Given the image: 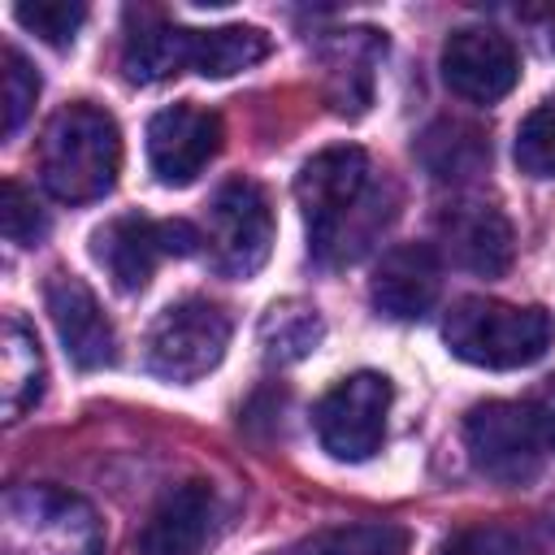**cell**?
Listing matches in <instances>:
<instances>
[{
	"label": "cell",
	"instance_id": "6da1fadb",
	"mask_svg": "<svg viewBox=\"0 0 555 555\" xmlns=\"http://www.w3.org/2000/svg\"><path fill=\"white\" fill-rule=\"evenodd\" d=\"M295 199L304 208L308 247L330 269L356 264L399 208V191L356 143H334L308 156L295 173Z\"/></svg>",
	"mask_w": 555,
	"mask_h": 555
},
{
	"label": "cell",
	"instance_id": "7a4b0ae2",
	"mask_svg": "<svg viewBox=\"0 0 555 555\" xmlns=\"http://www.w3.org/2000/svg\"><path fill=\"white\" fill-rule=\"evenodd\" d=\"M464 447L481 477L499 486L533 481L555 455V377L525 399H486L468 408Z\"/></svg>",
	"mask_w": 555,
	"mask_h": 555
},
{
	"label": "cell",
	"instance_id": "3957f363",
	"mask_svg": "<svg viewBox=\"0 0 555 555\" xmlns=\"http://www.w3.org/2000/svg\"><path fill=\"white\" fill-rule=\"evenodd\" d=\"M121 173V130L100 104H65L48 117L39 139V178L65 204H91L113 191Z\"/></svg>",
	"mask_w": 555,
	"mask_h": 555
},
{
	"label": "cell",
	"instance_id": "277c9868",
	"mask_svg": "<svg viewBox=\"0 0 555 555\" xmlns=\"http://www.w3.org/2000/svg\"><path fill=\"white\" fill-rule=\"evenodd\" d=\"M451 356L477 369H525L555 343V317L546 308H520L486 295L455 299L442 321Z\"/></svg>",
	"mask_w": 555,
	"mask_h": 555
},
{
	"label": "cell",
	"instance_id": "5b68a950",
	"mask_svg": "<svg viewBox=\"0 0 555 555\" xmlns=\"http://www.w3.org/2000/svg\"><path fill=\"white\" fill-rule=\"evenodd\" d=\"M4 555H104L95 507L61 486H13L0 507Z\"/></svg>",
	"mask_w": 555,
	"mask_h": 555
},
{
	"label": "cell",
	"instance_id": "8992f818",
	"mask_svg": "<svg viewBox=\"0 0 555 555\" xmlns=\"http://www.w3.org/2000/svg\"><path fill=\"white\" fill-rule=\"evenodd\" d=\"M230 347V317L204 295H186L147 325L143 364L160 382H195L221 364Z\"/></svg>",
	"mask_w": 555,
	"mask_h": 555
},
{
	"label": "cell",
	"instance_id": "52a82bcc",
	"mask_svg": "<svg viewBox=\"0 0 555 555\" xmlns=\"http://www.w3.org/2000/svg\"><path fill=\"white\" fill-rule=\"evenodd\" d=\"M208 260L221 278H251L273 251V204L260 182L230 178L208 199Z\"/></svg>",
	"mask_w": 555,
	"mask_h": 555
},
{
	"label": "cell",
	"instance_id": "ba28073f",
	"mask_svg": "<svg viewBox=\"0 0 555 555\" xmlns=\"http://www.w3.org/2000/svg\"><path fill=\"white\" fill-rule=\"evenodd\" d=\"M199 243H204V234L182 217L152 221L139 212H126V217L104 221L91 234V256L104 264V273L113 278L117 291H143L165 256H195Z\"/></svg>",
	"mask_w": 555,
	"mask_h": 555
},
{
	"label": "cell",
	"instance_id": "9c48e42d",
	"mask_svg": "<svg viewBox=\"0 0 555 555\" xmlns=\"http://www.w3.org/2000/svg\"><path fill=\"white\" fill-rule=\"evenodd\" d=\"M395 386L386 373L360 369L330 386L312 408V429L321 447L334 460H369L386 438V412H390Z\"/></svg>",
	"mask_w": 555,
	"mask_h": 555
},
{
	"label": "cell",
	"instance_id": "30bf717a",
	"mask_svg": "<svg viewBox=\"0 0 555 555\" xmlns=\"http://www.w3.org/2000/svg\"><path fill=\"white\" fill-rule=\"evenodd\" d=\"M442 78L460 100L494 104L516 87L520 52L494 26H460L442 43Z\"/></svg>",
	"mask_w": 555,
	"mask_h": 555
},
{
	"label": "cell",
	"instance_id": "8fae6325",
	"mask_svg": "<svg viewBox=\"0 0 555 555\" xmlns=\"http://www.w3.org/2000/svg\"><path fill=\"white\" fill-rule=\"evenodd\" d=\"M221 152V117L195 104H169L147 121V165L165 186H186Z\"/></svg>",
	"mask_w": 555,
	"mask_h": 555
},
{
	"label": "cell",
	"instance_id": "7c38bea8",
	"mask_svg": "<svg viewBox=\"0 0 555 555\" xmlns=\"http://www.w3.org/2000/svg\"><path fill=\"white\" fill-rule=\"evenodd\" d=\"M43 304H48V317L61 334V347L65 356L78 364V369H108L117 364V334H113V321L104 317L95 291L74 278V273H52L43 282Z\"/></svg>",
	"mask_w": 555,
	"mask_h": 555
},
{
	"label": "cell",
	"instance_id": "4fadbf2b",
	"mask_svg": "<svg viewBox=\"0 0 555 555\" xmlns=\"http://www.w3.org/2000/svg\"><path fill=\"white\" fill-rule=\"evenodd\" d=\"M438 238H442V251L451 256V264H460L477 278L507 273L512 251H516L512 221L494 204H481V199H460V204L442 208Z\"/></svg>",
	"mask_w": 555,
	"mask_h": 555
},
{
	"label": "cell",
	"instance_id": "5bb4252c",
	"mask_svg": "<svg viewBox=\"0 0 555 555\" xmlns=\"http://www.w3.org/2000/svg\"><path fill=\"white\" fill-rule=\"evenodd\" d=\"M442 291V264L429 243H395L373 269V304L390 321H421Z\"/></svg>",
	"mask_w": 555,
	"mask_h": 555
},
{
	"label": "cell",
	"instance_id": "9a60e30c",
	"mask_svg": "<svg viewBox=\"0 0 555 555\" xmlns=\"http://www.w3.org/2000/svg\"><path fill=\"white\" fill-rule=\"evenodd\" d=\"M217 533V494L208 481L173 486L143 525V555H204Z\"/></svg>",
	"mask_w": 555,
	"mask_h": 555
},
{
	"label": "cell",
	"instance_id": "2e32d148",
	"mask_svg": "<svg viewBox=\"0 0 555 555\" xmlns=\"http://www.w3.org/2000/svg\"><path fill=\"white\" fill-rule=\"evenodd\" d=\"M121 69L130 82H160L191 69V30L156 9H126Z\"/></svg>",
	"mask_w": 555,
	"mask_h": 555
},
{
	"label": "cell",
	"instance_id": "e0dca14e",
	"mask_svg": "<svg viewBox=\"0 0 555 555\" xmlns=\"http://www.w3.org/2000/svg\"><path fill=\"white\" fill-rule=\"evenodd\" d=\"M386 56V39L369 26L356 30H338L325 48H321V65H325V95L334 104V113L356 117L369 108L373 95V69Z\"/></svg>",
	"mask_w": 555,
	"mask_h": 555
},
{
	"label": "cell",
	"instance_id": "ac0fdd59",
	"mask_svg": "<svg viewBox=\"0 0 555 555\" xmlns=\"http://www.w3.org/2000/svg\"><path fill=\"white\" fill-rule=\"evenodd\" d=\"M416 160L434 182H468L490 165V139L464 117H438L416 139Z\"/></svg>",
	"mask_w": 555,
	"mask_h": 555
},
{
	"label": "cell",
	"instance_id": "d6986e66",
	"mask_svg": "<svg viewBox=\"0 0 555 555\" xmlns=\"http://www.w3.org/2000/svg\"><path fill=\"white\" fill-rule=\"evenodd\" d=\"M0 395H4V421H22L43 395V351L39 338L17 317H4V334H0Z\"/></svg>",
	"mask_w": 555,
	"mask_h": 555
},
{
	"label": "cell",
	"instance_id": "ffe728a7",
	"mask_svg": "<svg viewBox=\"0 0 555 555\" xmlns=\"http://www.w3.org/2000/svg\"><path fill=\"white\" fill-rule=\"evenodd\" d=\"M269 56V35L256 26L191 30V69L204 78H230Z\"/></svg>",
	"mask_w": 555,
	"mask_h": 555
},
{
	"label": "cell",
	"instance_id": "44dd1931",
	"mask_svg": "<svg viewBox=\"0 0 555 555\" xmlns=\"http://www.w3.org/2000/svg\"><path fill=\"white\" fill-rule=\"evenodd\" d=\"M325 325L321 312L304 299H282L260 317V351L269 364H295L308 351H317Z\"/></svg>",
	"mask_w": 555,
	"mask_h": 555
},
{
	"label": "cell",
	"instance_id": "7402d4cb",
	"mask_svg": "<svg viewBox=\"0 0 555 555\" xmlns=\"http://www.w3.org/2000/svg\"><path fill=\"white\" fill-rule=\"evenodd\" d=\"M412 533L395 520H351L321 529L299 546V555H403Z\"/></svg>",
	"mask_w": 555,
	"mask_h": 555
},
{
	"label": "cell",
	"instance_id": "603a6c76",
	"mask_svg": "<svg viewBox=\"0 0 555 555\" xmlns=\"http://www.w3.org/2000/svg\"><path fill=\"white\" fill-rule=\"evenodd\" d=\"M516 165L529 178H555V100L538 104L516 130Z\"/></svg>",
	"mask_w": 555,
	"mask_h": 555
},
{
	"label": "cell",
	"instance_id": "cb8c5ba5",
	"mask_svg": "<svg viewBox=\"0 0 555 555\" xmlns=\"http://www.w3.org/2000/svg\"><path fill=\"white\" fill-rule=\"evenodd\" d=\"M13 17L30 35H39L43 43L69 48L74 35H78V26L87 22V4H78V0H35V4H17Z\"/></svg>",
	"mask_w": 555,
	"mask_h": 555
},
{
	"label": "cell",
	"instance_id": "d4e9b609",
	"mask_svg": "<svg viewBox=\"0 0 555 555\" xmlns=\"http://www.w3.org/2000/svg\"><path fill=\"white\" fill-rule=\"evenodd\" d=\"M0 87H4V134H17L22 121H26L30 108H35L39 74H35V65H30L13 43L0 48Z\"/></svg>",
	"mask_w": 555,
	"mask_h": 555
},
{
	"label": "cell",
	"instance_id": "484cf974",
	"mask_svg": "<svg viewBox=\"0 0 555 555\" xmlns=\"http://www.w3.org/2000/svg\"><path fill=\"white\" fill-rule=\"evenodd\" d=\"M0 230H4V238L17 243V247H35V243L48 234L43 208H39L35 195H30L22 182H13V178H4V186H0Z\"/></svg>",
	"mask_w": 555,
	"mask_h": 555
},
{
	"label": "cell",
	"instance_id": "4316f807",
	"mask_svg": "<svg viewBox=\"0 0 555 555\" xmlns=\"http://www.w3.org/2000/svg\"><path fill=\"white\" fill-rule=\"evenodd\" d=\"M442 555H520V538L507 525H464L442 542Z\"/></svg>",
	"mask_w": 555,
	"mask_h": 555
},
{
	"label": "cell",
	"instance_id": "83f0119b",
	"mask_svg": "<svg viewBox=\"0 0 555 555\" xmlns=\"http://www.w3.org/2000/svg\"><path fill=\"white\" fill-rule=\"evenodd\" d=\"M542 551H546V555H555V516H551V520H542Z\"/></svg>",
	"mask_w": 555,
	"mask_h": 555
},
{
	"label": "cell",
	"instance_id": "f1b7e54d",
	"mask_svg": "<svg viewBox=\"0 0 555 555\" xmlns=\"http://www.w3.org/2000/svg\"><path fill=\"white\" fill-rule=\"evenodd\" d=\"M542 17H546V48L555 52V4H551V9H542Z\"/></svg>",
	"mask_w": 555,
	"mask_h": 555
}]
</instances>
